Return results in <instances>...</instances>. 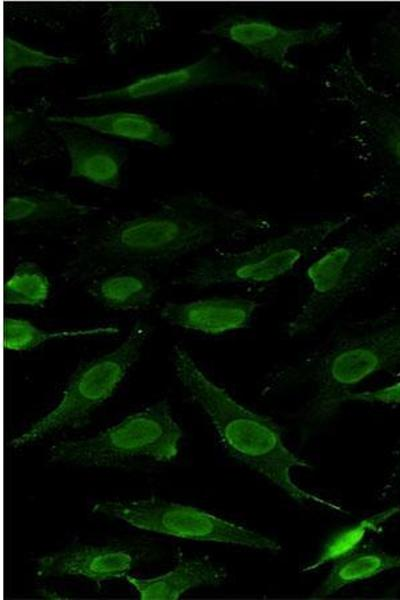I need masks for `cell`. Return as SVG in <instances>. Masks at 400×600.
Masks as SVG:
<instances>
[{
	"mask_svg": "<svg viewBox=\"0 0 400 600\" xmlns=\"http://www.w3.org/2000/svg\"><path fill=\"white\" fill-rule=\"evenodd\" d=\"M271 224L202 193L170 198L151 213L111 219L75 241L62 277L84 282L125 268L169 263L213 243L241 239Z\"/></svg>",
	"mask_w": 400,
	"mask_h": 600,
	"instance_id": "6da1fadb",
	"label": "cell"
},
{
	"mask_svg": "<svg viewBox=\"0 0 400 600\" xmlns=\"http://www.w3.org/2000/svg\"><path fill=\"white\" fill-rule=\"evenodd\" d=\"M174 366L178 379L207 414L230 456L263 475L297 502H312L345 512L341 506L295 483L292 469L311 468V464L286 447L280 427L271 418L243 406L213 383L179 345L174 347Z\"/></svg>",
	"mask_w": 400,
	"mask_h": 600,
	"instance_id": "7a4b0ae2",
	"label": "cell"
},
{
	"mask_svg": "<svg viewBox=\"0 0 400 600\" xmlns=\"http://www.w3.org/2000/svg\"><path fill=\"white\" fill-rule=\"evenodd\" d=\"M321 85L349 113V147L373 172L363 198L400 206V98L371 81L349 46L325 67Z\"/></svg>",
	"mask_w": 400,
	"mask_h": 600,
	"instance_id": "3957f363",
	"label": "cell"
},
{
	"mask_svg": "<svg viewBox=\"0 0 400 600\" xmlns=\"http://www.w3.org/2000/svg\"><path fill=\"white\" fill-rule=\"evenodd\" d=\"M399 250L400 219L382 228H358L347 234L308 266L309 293L286 325L288 336L316 330Z\"/></svg>",
	"mask_w": 400,
	"mask_h": 600,
	"instance_id": "277c9868",
	"label": "cell"
},
{
	"mask_svg": "<svg viewBox=\"0 0 400 600\" xmlns=\"http://www.w3.org/2000/svg\"><path fill=\"white\" fill-rule=\"evenodd\" d=\"M399 368L400 307H395L341 333L315 355L311 375L316 391L309 418L314 422L327 420L352 388L376 373Z\"/></svg>",
	"mask_w": 400,
	"mask_h": 600,
	"instance_id": "5b68a950",
	"label": "cell"
},
{
	"mask_svg": "<svg viewBox=\"0 0 400 600\" xmlns=\"http://www.w3.org/2000/svg\"><path fill=\"white\" fill-rule=\"evenodd\" d=\"M351 220V215H343L298 225L251 248L204 257L178 282L195 288L272 282L292 271Z\"/></svg>",
	"mask_w": 400,
	"mask_h": 600,
	"instance_id": "8992f818",
	"label": "cell"
},
{
	"mask_svg": "<svg viewBox=\"0 0 400 600\" xmlns=\"http://www.w3.org/2000/svg\"><path fill=\"white\" fill-rule=\"evenodd\" d=\"M182 435L169 402L163 399L93 437L54 443L48 458L88 467L115 466L137 456L167 462L178 455Z\"/></svg>",
	"mask_w": 400,
	"mask_h": 600,
	"instance_id": "52a82bcc",
	"label": "cell"
},
{
	"mask_svg": "<svg viewBox=\"0 0 400 600\" xmlns=\"http://www.w3.org/2000/svg\"><path fill=\"white\" fill-rule=\"evenodd\" d=\"M152 327L137 321L112 351L81 363L71 375L59 403L9 445L15 449L35 443L63 428H80L93 411L110 398L139 359Z\"/></svg>",
	"mask_w": 400,
	"mask_h": 600,
	"instance_id": "ba28073f",
	"label": "cell"
},
{
	"mask_svg": "<svg viewBox=\"0 0 400 600\" xmlns=\"http://www.w3.org/2000/svg\"><path fill=\"white\" fill-rule=\"evenodd\" d=\"M92 511L141 530L184 540L226 543L273 552L282 549L277 541L242 525L193 506L154 496L101 501L93 506Z\"/></svg>",
	"mask_w": 400,
	"mask_h": 600,
	"instance_id": "9c48e42d",
	"label": "cell"
},
{
	"mask_svg": "<svg viewBox=\"0 0 400 600\" xmlns=\"http://www.w3.org/2000/svg\"><path fill=\"white\" fill-rule=\"evenodd\" d=\"M223 85L241 86L265 93L269 90L265 74L235 66L226 59L219 47H212L199 59L185 66L145 75L122 87L92 92L78 99L132 101Z\"/></svg>",
	"mask_w": 400,
	"mask_h": 600,
	"instance_id": "30bf717a",
	"label": "cell"
},
{
	"mask_svg": "<svg viewBox=\"0 0 400 600\" xmlns=\"http://www.w3.org/2000/svg\"><path fill=\"white\" fill-rule=\"evenodd\" d=\"M342 27L341 21H321L308 27H286L265 18L236 13L204 28L201 34L228 40L284 72H293L297 66L289 55L294 48L332 40L340 35Z\"/></svg>",
	"mask_w": 400,
	"mask_h": 600,
	"instance_id": "8fae6325",
	"label": "cell"
},
{
	"mask_svg": "<svg viewBox=\"0 0 400 600\" xmlns=\"http://www.w3.org/2000/svg\"><path fill=\"white\" fill-rule=\"evenodd\" d=\"M154 556L150 546L134 543L77 545L37 560L39 578L81 576L101 584L126 578L128 573Z\"/></svg>",
	"mask_w": 400,
	"mask_h": 600,
	"instance_id": "7c38bea8",
	"label": "cell"
},
{
	"mask_svg": "<svg viewBox=\"0 0 400 600\" xmlns=\"http://www.w3.org/2000/svg\"><path fill=\"white\" fill-rule=\"evenodd\" d=\"M49 128L66 148L70 177L108 189L119 188L122 168L128 157L124 147L77 125L49 123Z\"/></svg>",
	"mask_w": 400,
	"mask_h": 600,
	"instance_id": "4fadbf2b",
	"label": "cell"
},
{
	"mask_svg": "<svg viewBox=\"0 0 400 600\" xmlns=\"http://www.w3.org/2000/svg\"><path fill=\"white\" fill-rule=\"evenodd\" d=\"M258 308L255 300L242 297H211L189 302H167L160 317L170 325L209 335L249 326Z\"/></svg>",
	"mask_w": 400,
	"mask_h": 600,
	"instance_id": "5bb4252c",
	"label": "cell"
},
{
	"mask_svg": "<svg viewBox=\"0 0 400 600\" xmlns=\"http://www.w3.org/2000/svg\"><path fill=\"white\" fill-rule=\"evenodd\" d=\"M98 210L99 207L78 202L65 193L36 189L5 197L3 216L9 225L37 224L75 221Z\"/></svg>",
	"mask_w": 400,
	"mask_h": 600,
	"instance_id": "9a60e30c",
	"label": "cell"
},
{
	"mask_svg": "<svg viewBox=\"0 0 400 600\" xmlns=\"http://www.w3.org/2000/svg\"><path fill=\"white\" fill-rule=\"evenodd\" d=\"M101 26L107 51L117 54L127 47L145 45L162 27L159 9L148 2H106Z\"/></svg>",
	"mask_w": 400,
	"mask_h": 600,
	"instance_id": "2e32d148",
	"label": "cell"
},
{
	"mask_svg": "<svg viewBox=\"0 0 400 600\" xmlns=\"http://www.w3.org/2000/svg\"><path fill=\"white\" fill-rule=\"evenodd\" d=\"M226 578V570L206 557L181 559L172 570L153 578L126 576L141 600H176L190 589L218 586Z\"/></svg>",
	"mask_w": 400,
	"mask_h": 600,
	"instance_id": "e0dca14e",
	"label": "cell"
},
{
	"mask_svg": "<svg viewBox=\"0 0 400 600\" xmlns=\"http://www.w3.org/2000/svg\"><path fill=\"white\" fill-rule=\"evenodd\" d=\"M158 286L143 267H125L91 280L89 295L102 306L116 311L148 307Z\"/></svg>",
	"mask_w": 400,
	"mask_h": 600,
	"instance_id": "ac0fdd59",
	"label": "cell"
},
{
	"mask_svg": "<svg viewBox=\"0 0 400 600\" xmlns=\"http://www.w3.org/2000/svg\"><path fill=\"white\" fill-rule=\"evenodd\" d=\"M49 123L72 124L91 131L141 141L157 147H168L173 144L172 134L147 115L119 111L99 115H50Z\"/></svg>",
	"mask_w": 400,
	"mask_h": 600,
	"instance_id": "d6986e66",
	"label": "cell"
},
{
	"mask_svg": "<svg viewBox=\"0 0 400 600\" xmlns=\"http://www.w3.org/2000/svg\"><path fill=\"white\" fill-rule=\"evenodd\" d=\"M360 548L335 561L329 574L311 598H326L347 585L372 578L388 570L400 568V555L374 548Z\"/></svg>",
	"mask_w": 400,
	"mask_h": 600,
	"instance_id": "ffe728a7",
	"label": "cell"
},
{
	"mask_svg": "<svg viewBox=\"0 0 400 600\" xmlns=\"http://www.w3.org/2000/svg\"><path fill=\"white\" fill-rule=\"evenodd\" d=\"M369 67L400 90V11L392 9L375 24Z\"/></svg>",
	"mask_w": 400,
	"mask_h": 600,
	"instance_id": "44dd1931",
	"label": "cell"
},
{
	"mask_svg": "<svg viewBox=\"0 0 400 600\" xmlns=\"http://www.w3.org/2000/svg\"><path fill=\"white\" fill-rule=\"evenodd\" d=\"M116 327L48 331L38 328L28 320L5 317L3 320V347L10 351H27L57 339L117 334Z\"/></svg>",
	"mask_w": 400,
	"mask_h": 600,
	"instance_id": "7402d4cb",
	"label": "cell"
},
{
	"mask_svg": "<svg viewBox=\"0 0 400 600\" xmlns=\"http://www.w3.org/2000/svg\"><path fill=\"white\" fill-rule=\"evenodd\" d=\"M398 513H400V506H393L337 532L324 544L317 558L305 566L302 572L316 570L358 549L368 534L379 531L384 523Z\"/></svg>",
	"mask_w": 400,
	"mask_h": 600,
	"instance_id": "603a6c76",
	"label": "cell"
},
{
	"mask_svg": "<svg viewBox=\"0 0 400 600\" xmlns=\"http://www.w3.org/2000/svg\"><path fill=\"white\" fill-rule=\"evenodd\" d=\"M50 289V281L40 266L25 260L14 267L11 276L4 282V304L43 307Z\"/></svg>",
	"mask_w": 400,
	"mask_h": 600,
	"instance_id": "cb8c5ba5",
	"label": "cell"
},
{
	"mask_svg": "<svg viewBox=\"0 0 400 600\" xmlns=\"http://www.w3.org/2000/svg\"><path fill=\"white\" fill-rule=\"evenodd\" d=\"M77 59L32 48L6 35L3 40V72L5 79L23 69H47L56 65H72Z\"/></svg>",
	"mask_w": 400,
	"mask_h": 600,
	"instance_id": "d4e9b609",
	"label": "cell"
},
{
	"mask_svg": "<svg viewBox=\"0 0 400 600\" xmlns=\"http://www.w3.org/2000/svg\"><path fill=\"white\" fill-rule=\"evenodd\" d=\"M35 109H18L11 105L4 109V145L12 149L23 143L37 125Z\"/></svg>",
	"mask_w": 400,
	"mask_h": 600,
	"instance_id": "484cf974",
	"label": "cell"
},
{
	"mask_svg": "<svg viewBox=\"0 0 400 600\" xmlns=\"http://www.w3.org/2000/svg\"><path fill=\"white\" fill-rule=\"evenodd\" d=\"M346 401L400 405V381L374 390L350 391L344 398Z\"/></svg>",
	"mask_w": 400,
	"mask_h": 600,
	"instance_id": "4316f807",
	"label": "cell"
},
{
	"mask_svg": "<svg viewBox=\"0 0 400 600\" xmlns=\"http://www.w3.org/2000/svg\"><path fill=\"white\" fill-rule=\"evenodd\" d=\"M395 476H396L397 486H398V489L400 491V462H399V464L397 466V470H396Z\"/></svg>",
	"mask_w": 400,
	"mask_h": 600,
	"instance_id": "83f0119b",
	"label": "cell"
}]
</instances>
